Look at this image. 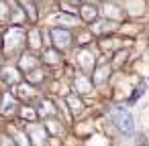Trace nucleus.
Listing matches in <instances>:
<instances>
[{
  "instance_id": "1",
  "label": "nucleus",
  "mask_w": 149,
  "mask_h": 146,
  "mask_svg": "<svg viewBox=\"0 0 149 146\" xmlns=\"http://www.w3.org/2000/svg\"><path fill=\"white\" fill-rule=\"evenodd\" d=\"M112 122L116 124V128H118V130H120V134H125V136L133 134V130H135L133 114H131L127 108H123V106L112 108Z\"/></svg>"
},
{
  "instance_id": "2",
  "label": "nucleus",
  "mask_w": 149,
  "mask_h": 146,
  "mask_svg": "<svg viewBox=\"0 0 149 146\" xmlns=\"http://www.w3.org/2000/svg\"><path fill=\"white\" fill-rule=\"evenodd\" d=\"M23 41H25V35L21 29H10L6 33V39H4V47L8 53H17L21 47H23Z\"/></svg>"
},
{
  "instance_id": "3",
  "label": "nucleus",
  "mask_w": 149,
  "mask_h": 146,
  "mask_svg": "<svg viewBox=\"0 0 149 146\" xmlns=\"http://www.w3.org/2000/svg\"><path fill=\"white\" fill-rule=\"evenodd\" d=\"M51 35H53V43H55L57 49H65V47H70L72 37H70V33H68L65 29H53Z\"/></svg>"
},
{
  "instance_id": "4",
  "label": "nucleus",
  "mask_w": 149,
  "mask_h": 146,
  "mask_svg": "<svg viewBox=\"0 0 149 146\" xmlns=\"http://www.w3.org/2000/svg\"><path fill=\"white\" fill-rule=\"evenodd\" d=\"M45 136H47V132L43 128H33L31 130V138H33L35 146H43L45 144Z\"/></svg>"
},
{
  "instance_id": "5",
  "label": "nucleus",
  "mask_w": 149,
  "mask_h": 146,
  "mask_svg": "<svg viewBox=\"0 0 149 146\" xmlns=\"http://www.w3.org/2000/svg\"><path fill=\"white\" fill-rule=\"evenodd\" d=\"M0 79H4L6 83H13V81L19 79V71L15 67H6V69H2V73H0Z\"/></svg>"
},
{
  "instance_id": "6",
  "label": "nucleus",
  "mask_w": 149,
  "mask_h": 146,
  "mask_svg": "<svg viewBox=\"0 0 149 146\" xmlns=\"http://www.w3.org/2000/svg\"><path fill=\"white\" fill-rule=\"evenodd\" d=\"M96 14H98V8H96V6H90V4H84V6H82V19H84V21L92 23V21L96 19Z\"/></svg>"
},
{
  "instance_id": "7",
  "label": "nucleus",
  "mask_w": 149,
  "mask_h": 146,
  "mask_svg": "<svg viewBox=\"0 0 149 146\" xmlns=\"http://www.w3.org/2000/svg\"><path fill=\"white\" fill-rule=\"evenodd\" d=\"M15 106H17V104H15V97H13L10 93H6V95H4V104H2V108H0V112H2V114H10Z\"/></svg>"
},
{
  "instance_id": "8",
  "label": "nucleus",
  "mask_w": 149,
  "mask_h": 146,
  "mask_svg": "<svg viewBox=\"0 0 149 146\" xmlns=\"http://www.w3.org/2000/svg\"><path fill=\"white\" fill-rule=\"evenodd\" d=\"M35 67H37V59L33 55H25L23 57V69L29 71V69H35Z\"/></svg>"
},
{
  "instance_id": "9",
  "label": "nucleus",
  "mask_w": 149,
  "mask_h": 146,
  "mask_svg": "<svg viewBox=\"0 0 149 146\" xmlns=\"http://www.w3.org/2000/svg\"><path fill=\"white\" fill-rule=\"evenodd\" d=\"M145 87H147V85H145V83H141V85H139V87H137V89L133 91V95H131V99H129V104H135V101H137V99L141 97V93L145 91Z\"/></svg>"
},
{
  "instance_id": "10",
  "label": "nucleus",
  "mask_w": 149,
  "mask_h": 146,
  "mask_svg": "<svg viewBox=\"0 0 149 146\" xmlns=\"http://www.w3.org/2000/svg\"><path fill=\"white\" fill-rule=\"evenodd\" d=\"M80 59H82V67H84V69H90L92 55H90V53H82V55H80Z\"/></svg>"
},
{
  "instance_id": "11",
  "label": "nucleus",
  "mask_w": 149,
  "mask_h": 146,
  "mask_svg": "<svg viewBox=\"0 0 149 146\" xmlns=\"http://www.w3.org/2000/svg\"><path fill=\"white\" fill-rule=\"evenodd\" d=\"M23 118H27V120H29V118H31V120H35V118H37V114H35V110H33V108H23Z\"/></svg>"
},
{
  "instance_id": "12",
  "label": "nucleus",
  "mask_w": 149,
  "mask_h": 146,
  "mask_svg": "<svg viewBox=\"0 0 149 146\" xmlns=\"http://www.w3.org/2000/svg\"><path fill=\"white\" fill-rule=\"evenodd\" d=\"M6 12H8V8H6V4L2 2V0H0V21H2V19L6 16Z\"/></svg>"
},
{
  "instance_id": "13",
  "label": "nucleus",
  "mask_w": 149,
  "mask_h": 146,
  "mask_svg": "<svg viewBox=\"0 0 149 146\" xmlns=\"http://www.w3.org/2000/svg\"><path fill=\"white\" fill-rule=\"evenodd\" d=\"M19 93H21V97H29V95H31L29 87H25V85H23V87H19Z\"/></svg>"
},
{
  "instance_id": "14",
  "label": "nucleus",
  "mask_w": 149,
  "mask_h": 146,
  "mask_svg": "<svg viewBox=\"0 0 149 146\" xmlns=\"http://www.w3.org/2000/svg\"><path fill=\"white\" fill-rule=\"evenodd\" d=\"M4 146H13V142H10V140H6V142H4Z\"/></svg>"
},
{
  "instance_id": "15",
  "label": "nucleus",
  "mask_w": 149,
  "mask_h": 146,
  "mask_svg": "<svg viewBox=\"0 0 149 146\" xmlns=\"http://www.w3.org/2000/svg\"><path fill=\"white\" fill-rule=\"evenodd\" d=\"M139 146H149V142H141V144H139Z\"/></svg>"
}]
</instances>
